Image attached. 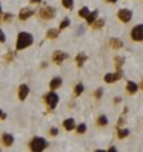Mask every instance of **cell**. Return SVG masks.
<instances>
[{
	"label": "cell",
	"mask_w": 143,
	"mask_h": 152,
	"mask_svg": "<svg viewBox=\"0 0 143 152\" xmlns=\"http://www.w3.org/2000/svg\"><path fill=\"white\" fill-rule=\"evenodd\" d=\"M33 43V36L30 33L26 32H20L19 36H17V42H16V49L17 50H22V49H26L29 47L30 44Z\"/></svg>",
	"instance_id": "cell-1"
},
{
	"label": "cell",
	"mask_w": 143,
	"mask_h": 152,
	"mask_svg": "<svg viewBox=\"0 0 143 152\" xmlns=\"http://www.w3.org/2000/svg\"><path fill=\"white\" fill-rule=\"evenodd\" d=\"M47 148V141L46 139H43V138H33L32 139V142H30V149L33 152H40L43 151V149H46Z\"/></svg>",
	"instance_id": "cell-2"
},
{
	"label": "cell",
	"mask_w": 143,
	"mask_h": 152,
	"mask_svg": "<svg viewBox=\"0 0 143 152\" xmlns=\"http://www.w3.org/2000/svg\"><path fill=\"white\" fill-rule=\"evenodd\" d=\"M44 100H46L49 109H55L56 106H57V103H59V96L56 95L55 92H49V93L44 96Z\"/></svg>",
	"instance_id": "cell-3"
},
{
	"label": "cell",
	"mask_w": 143,
	"mask_h": 152,
	"mask_svg": "<svg viewBox=\"0 0 143 152\" xmlns=\"http://www.w3.org/2000/svg\"><path fill=\"white\" fill-rule=\"evenodd\" d=\"M56 14V10L53 7H50V6H44L42 10L39 11V16L44 19V20H50V19H53Z\"/></svg>",
	"instance_id": "cell-4"
},
{
	"label": "cell",
	"mask_w": 143,
	"mask_h": 152,
	"mask_svg": "<svg viewBox=\"0 0 143 152\" xmlns=\"http://www.w3.org/2000/svg\"><path fill=\"white\" fill-rule=\"evenodd\" d=\"M132 39L134 42H142L143 40V24H137L132 29V33H130Z\"/></svg>",
	"instance_id": "cell-5"
},
{
	"label": "cell",
	"mask_w": 143,
	"mask_h": 152,
	"mask_svg": "<svg viewBox=\"0 0 143 152\" xmlns=\"http://www.w3.org/2000/svg\"><path fill=\"white\" fill-rule=\"evenodd\" d=\"M132 16H133V13H132V10H129V9H120V10L117 11V17H119L123 23H127L132 19Z\"/></svg>",
	"instance_id": "cell-6"
},
{
	"label": "cell",
	"mask_w": 143,
	"mask_h": 152,
	"mask_svg": "<svg viewBox=\"0 0 143 152\" xmlns=\"http://www.w3.org/2000/svg\"><path fill=\"white\" fill-rule=\"evenodd\" d=\"M122 77H123V73H122V70L119 69L116 73H107V75L105 76V82L106 83H113L116 80H120Z\"/></svg>",
	"instance_id": "cell-7"
},
{
	"label": "cell",
	"mask_w": 143,
	"mask_h": 152,
	"mask_svg": "<svg viewBox=\"0 0 143 152\" xmlns=\"http://www.w3.org/2000/svg\"><path fill=\"white\" fill-rule=\"evenodd\" d=\"M66 57H67V54L65 53V52H62V50H56L55 53H53V62L59 65V63H62Z\"/></svg>",
	"instance_id": "cell-8"
},
{
	"label": "cell",
	"mask_w": 143,
	"mask_h": 152,
	"mask_svg": "<svg viewBox=\"0 0 143 152\" xmlns=\"http://www.w3.org/2000/svg\"><path fill=\"white\" fill-rule=\"evenodd\" d=\"M30 16H33V10H32V9H27V7L22 9L20 13H19V19H20V20H26V19H29Z\"/></svg>",
	"instance_id": "cell-9"
},
{
	"label": "cell",
	"mask_w": 143,
	"mask_h": 152,
	"mask_svg": "<svg viewBox=\"0 0 143 152\" xmlns=\"http://www.w3.org/2000/svg\"><path fill=\"white\" fill-rule=\"evenodd\" d=\"M27 95H29V86L27 85H22V86L19 87V99L24 100V99L27 98Z\"/></svg>",
	"instance_id": "cell-10"
},
{
	"label": "cell",
	"mask_w": 143,
	"mask_h": 152,
	"mask_svg": "<svg viewBox=\"0 0 143 152\" xmlns=\"http://www.w3.org/2000/svg\"><path fill=\"white\" fill-rule=\"evenodd\" d=\"M63 126H65V129H66V130H73V129H75V126H76V123H75V119L69 118V119L63 120Z\"/></svg>",
	"instance_id": "cell-11"
},
{
	"label": "cell",
	"mask_w": 143,
	"mask_h": 152,
	"mask_svg": "<svg viewBox=\"0 0 143 152\" xmlns=\"http://www.w3.org/2000/svg\"><path fill=\"white\" fill-rule=\"evenodd\" d=\"M49 86H50L52 90H55V89H57V87H60L62 86V77H55V79H52V80H50V83H49Z\"/></svg>",
	"instance_id": "cell-12"
},
{
	"label": "cell",
	"mask_w": 143,
	"mask_h": 152,
	"mask_svg": "<svg viewBox=\"0 0 143 152\" xmlns=\"http://www.w3.org/2000/svg\"><path fill=\"white\" fill-rule=\"evenodd\" d=\"M1 141H3V143H4L6 146H11V145H13V142H14V138L11 136L10 133H4V135H3V138H1Z\"/></svg>",
	"instance_id": "cell-13"
},
{
	"label": "cell",
	"mask_w": 143,
	"mask_h": 152,
	"mask_svg": "<svg viewBox=\"0 0 143 152\" xmlns=\"http://www.w3.org/2000/svg\"><path fill=\"white\" fill-rule=\"evenodd\" d=\"M126 89H127V92H129V93H132V95H133V93H136V92H137L139 86H137L134 82L129 80V82H127V85H126Z\"/></svg>",
	"instance_id": "cell-14"
},
{
	"label": "cell",
	"mask_w": 143,
	"mask_h": 152,
	"mask_svg": "<svg viewBox=\"0 0 143 152\" xmlns=\"http://www.w3.org/2000/svg\"><path fill=\"white\" fill-rule=\"evenodd\" d=\"M109 44L113 47V49H120V47H123V43H122L120 39H116V37H113V39H110Z\"/></svg>",
	"instance_id": "cell-15"
},
{
	"label": "cell",
	"mask_w": 143,
	"mask_h": 152,
	"mask_svg": "<svg viewBox=\"0 0 143 152\" xmlns=\"http://www.w3.org/2000/svg\"><path fill=\"white\" fill-rule=\"evenodd\" d=\"M86 60H88V56H86L85 53H79L76 56V62H77V66H79V67H82Z\"/></svg>",
	"instance_id": "cell-16"
},
{
	"label": "cell",
	"mask_w": 143,
	"mask_h": 152,
	"mask_svg": "<svg viewBox=\"0 0 143 152\" xmlns=\"http://www.w3.org/2000/svg\"><path fill=\"white\" fill-rule=\"evenodd\" d=\"M97 14H99V11L97 10H95V11H92V13H89V16L86 17V20H88V23H90V24H93V22L97 19Z\"/></svg>",
	"instance_id": "cell-17"
},
{
	"label": "cell",
	"mask_w": 143,
	"mask_h": 152,
	"mask_svg": "<svg viewBox=\"0 0 143 152\" xmlns=\"http://www.w3.org/2000/svg\"><path fill=\"white\" fill-rule=\"evenodd\" d=\"M46 36H47V39H56L59 36V30L57 29H49L47 33H46Z\"/></svg>",
	"instance_id": "cell-18"
},
{
	"label": "cell",
	"mask_w": 143,
	"mask_h": 152,
	"mask_svg": "<svg viewBox=\"0 0 143 152\" xmlns=\"http://www.w3.org/2000/svg\"><path fill=\"white\" fill-rule=\"evenodd\" d=\"M103 26H105V19H99V20H95V22H93V27H95L96 30H100Z\"/></svg>",
	"instance_id": "cell-19"
},
{
	"label": "cell",
	"mask_w": 143,
	"mask_h": 152,
	"mask_svg": "<svg viewBox=\"0 0 143 152\" xmlns=\"http://www.w3.org/2000/svg\"><path fill=\"white\" fill-rule=\"evenodd\" d=\"M73 3H75V0H62V4H63L66 9H69V10L73 7Z\"/></svg>",
	"instance_id": "cell-20"
},
{
	"label": "cell",
	"mask_w": 143,
	"mask_h": 152,
	"mask_svg": "<svg viewBox=\"0 0 143 152\" xmlns=\"http://www.w3.org/2000/svg\"><path fill=\"white\" fill-rule=\"evenodd\" d=\"M115 63H116V67H117V69H120L122 66H123V63H125V59H123V57H120V56H116Z\"/></svg>",
	"instance_id": "cell-21"
},
{
	"label": "cell",
	"mask_w": 143,
	"mask_h": 152,
	"mask_svg": "<svg viewBox=\"0 0 143 152\" xmlns=\"http://www.w3.org/2000/svg\"><path fill=\"white\" fill-rule=\"evenodd\" d=\"M127 135H129V130L127 129H119V132H117V138H119V139L126 138Z\"/></svg>",
	"instance_id": "cell-22"
},
{
	"label": "cell",
	"mask_w": 143,
	"mask_h": 152,
	"mask_svg": "<svg viewBox=\"0 0 143 152\" xmlns=\"http://www.w3.org/2000/svg\"><path fill=\"white\" fill-rule=\"evenodd\" d=\"M89 13H90V11H89L88 7H82V9L79 10V16H82V17H85V19H86V17L89 16Z\"/></svg>",
	"instance_id": "cell-23"
},
{
	"label": "cell",
	"mask_w": 143,
	"mask_h": 152,
	"mask_svg": "<svg viewBox=\"0 0 143 152\" xmlns=\"http://www.w3.org/2000/svg\"><path fill=\"white\" fill-rule=\"evenodd\" d=\"M69 24H70V20H69V19L62 20V22H60V26H59V30H63V29H66Z\"/></svg>",
	"instance_id": "cell-24"
},
{
	"label": "cell",
	"mask_w": 143,
	"mask_h": 152,
	"mask_svg": "<svg viewBox=\"0 0 143 152\" xmlns=\"http://www.w3.org/2000/svg\"><path fill=\"white\" fill-rule=\"evenodd\" d=\"M83 85L82 83H79V85H76V87H75V95L76 96H79V95H82V92H83Z\"/></svg>",
	"instance_id": "cell-25"
},
{
	"label": "cell",
	"mask_w": 143,
	"mask_h": 152,
	"mask_svg": "<svg viewBox=\"0 0 143 152\" xmlns=\"http://www.w3.org/2000/svg\"><path fill=\"white\" fill-rule=\"evenodd\" d=\"M97 123H99L100 126H105V125H107V118H106L105 115L99 116V119H97Z\"/></svg>",
	"instance_id": "cell-26"
},
{
	"label": "cell",
	"mask_w": 143,
	"mask_h": 152,
	"mask_svg": "<svg viewBox=\"0 0 143 152\" xmlns=\"http://www.w3.org/2000/svg\"><path fill=\"white\" fill-rule=\"evenodd\" d=\"M11 17H13V16H11L10 13H6V14H3V16L0 17V22H9Z\"/></svg>",
	"instance_id": "cell-27"
},
{
	"label": "cell",
	"mask_w": 143,
	"mask_h": 152,
	"mask_svg": "<svg viewBox=\"0 0 143 152\" xmlns=\"http://www.w3.org/2000/svg\"><path fill=\"white\" fill-rule=\"evenodd\" d=\"M13 57H14V53H13V52H9L7 56H4V62H6V63L10 62V60H13Z\"/></svg>",
	"instance_id": "cell-28"
},
{
	"label": "cell",
	"mask_w": 143,
	"mask_h": 152,
	"mask_svg": "<svg viewBox=\"0 0 143 152\" xmlns=\"http://www.w3.org/2000/svg\"><path fill=\"white\" fill-rule=\"evenodd\" d=\"M85 132H86V125L85 123H82V125L77 126V133H85Z\"/></svg>",
	"instance_id": "cell-29"
},
{
	"label": "cell",
	"mask_w": 143,
	"mask_h": 152,
	"mask_svg": "<svg viewBox=\"0 0 143 152\" xmlns=\"http://www.w3.org/2000/svg\"><path fill=\"white\" fill-rule=\"evenodd\" d=\"M102 95H103V90H102V89L99 87V89H97V90L95 92V96H96L97 99H100V98H102Z\"/></svg>",
	"instance_id": "cell-30"
},
{
	"label": "cell",
	"mask_w": 143,
	"mask_h": 152,
	"mask_svg": "<svg viewBox=\"0 0 143 152\" xmlns=\"http://www.w3.org/2000/svg\"><path fill=\"white\" fill-rule=\"evenodd\" d=\"M6 40V36H4V33H3V30H0V43H3Z\"/></svg>",
	"instance_id": "cell-31"
},
{
	"label": "cell",
	"mask_w": 143,
	"mask_h": 152,
	"mask_svg": "<svg viewBox=\"0 0 143 152\" xmlns=\"http://www.w3.org/2000/svg\"><path fill=\"white\" fill-rule=\"evenodd\" d=\"M50 135H52V136H56V135H57V129H56V128H52V129H50Z\"/></svg>",
	"instance_id": "cell-32"
},
{
	"label": "cell",
	"mask_w": 143,
	"mask_h": 152,
	"mask_svg": "<svg viewBox=\"0 0 143 152\" xmlns=\"http://www.w3.org/2000/svg\"><path fill=\"white\" fill-rule=\"evenodd\" d=\"M123 123H125L123 118H119V119H117V126H120V125H123Z\"/></svg>",
	"instance_id": "cell-33"
},
{
	"label": "cell",
	"mask_w": 143,
	"mask_h": 152,
	"mask_svg": "<svg viewBox=\"0 0 143 152\" xmlns=\"http://www.w3.org/2000/svg\"><path fill=\"white\" fill-rule=\"evenodd\" d=\"M0 118H1V119H6V113H3L1 109H0Z\"/></svg>",
	"instance_id": "cell-34"
},
{
	"label": "cell",
	"mask_w": 143,
	"mask_h": 152,
	"mask_svg": "<svg viewBox=\"0 0 143 152\" xmlns=\"http://www.w3.org/2000/svg\"><path fill=\"white\" fill-rule=\"evenodd\" d=\"M109 151L110 152H116V148H115V146H112V148H109Z\"/></svg>",
	"instance_id": "cell-35"
},
{
	"label": "cell",
	"mask_w": 143,
	"mask_h": 152,
	"mask_svg": "<svg viewBox=\"0 0 143 152\" xmlns=\"http://www.w3.org/2000/svg\"><path fill=\"white\" fill-rule=\"evenodd\" d=\"M120 102V98H115V103H119Z\"/></svg>",
	"instance_id": "cell-36"
},
{
	"label": "cell",
	"mask_w": 143,
	"mask_h": 152,
	"mask_svg": "<svg viewBox=\"0 0 143 152\" xmlns=\"http://www.w3.org/2000/svg\"><path fill=\"white\" fill-rule=\"evenodd\" d=\"M42 0H32V3H40Z\"/></svg>",
	"instance_id": "cell-37"
},
{
	"label": "cell",
	"mask_w": 143,
	"mask_h": 152,
	"mask_svg": "<svg viewBox=\"0 0 143 152\" xmlns=\"http://www.w3.org/2000/svg\"><path fill=\"white\" fill-rule=\"evenodd\" d=\"M107 1H109V3H116L117 0H107Z\"/></svg>",
	"instance_id": "cell-38"
},
{
	"label": "cell",
	"mask_w": 143,
	"mask_h": 152,
	"mask_svg": "<svg viewBox=\"0 0 143 152\" xmlns=\"http://www.w3.org/2000/svg\"><path fill=\"white\" fill-rule=\"evenodd\" d=\"M0 13H1V6H0Z\"/></svg>",
	"instance_id": "cell-39"
},
{
	"label": "cell",
	"mask_w": 143,
	"mask_h": 152,
	"mask_svg": "<svg viewBox=\"0 0 143 152\" xmlns=\"http://www.w3.org/2000/svg\"><path fill=\"white\" fill-rule=\"evenodd\" d=\"M142 89H143V82H142Z\"/></svg>",
	"instance_id": "cell-40"
}]
</instances>
